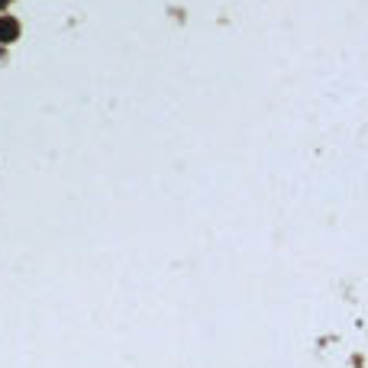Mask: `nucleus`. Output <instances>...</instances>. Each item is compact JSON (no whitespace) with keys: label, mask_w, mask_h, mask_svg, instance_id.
Instances as JSON below:
<instances>
[{"label":"nucleus","mask_w":368,"mask_h":368,"mask_svg":"<svg viewBox=\"0 0 368 368\" xmlns=\"http://www.w3.org/2000/svg\"><path fill=\"white\" fill-rule=\"evenodd\" d=\"M3 3H7V0H0V7H3Z\"/></svg>","instance_id":"nucleus-2"},{"label":"nucleus","mask_w":368,"mask_h":368,"mask_svg":"<svg viewBox=\"0 0 368 368\" xmlns=\"http://www.w3.org/2000/svg\"><path fill=\"white\" fill-rule=\"evenodd\" d=\"M16 36H20V23L10 20V16H3V20H0V42H13Z\"/></svg>","instance_id":"nucleus-1"}]
</instances>
